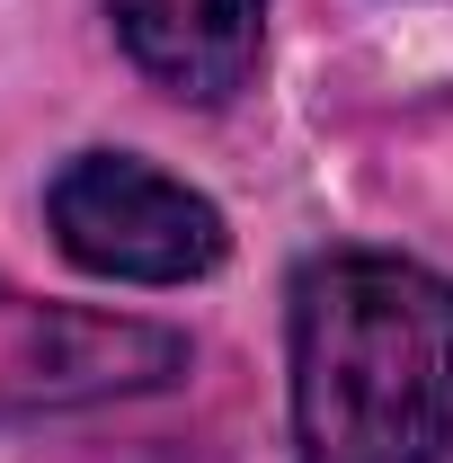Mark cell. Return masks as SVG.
<instances>
[{
  "mask_svg": "<svg viewBox=\"0 0 453 463\" xmlns=\"http://www.w3.org/2000/svg\"><path fill=\"white\" fill-rule=\"evenodd\" d=\"M187 374V339L125 312H71L0 286V419L89 410L125 392H161Z\"/></svg>",
  "mask_w": 453,
  "mask_h": 463,
  "instance_id": "cell-3",
  "label": "cell"
},
{
  "mask_svg": "<svg viewBox=\"0 0 453 463\" xmlns=\"http://www.w3.org/2000/svg\"><path fill=\"white\" fill-rule=\"evenodd\" d=\"M107 18L134 71L187 108L240 99L267 45V0H107Z\"/></svg>",
  "mask_w": 453,
  "mask_h": 463,
  "instance_id": "cell-4",
  "label": "cell"
},
{
  "mask_svg": "<svg viewBox=\"0 0 453 463\" xmlns=\"http://www.w3.org/2000/svg\"><path fill=\"white\" fill-rule=\"evenodd\" d=\"M45 223H54L62 259L80 277H107V286H196L231 250L223 205L196 196L187 178L134 161V152L62 161L45 187Z\"/></svg>",
  "mask_w": 453,
  "mask_h": 463,
  "instance_id": "cell-2",
  "label": "cell"
},
{
  "mask_svg": "<svg viewBox=\"0 0 453 463\" xmlns=\"http://www.w3.org/2000/svg\"><path fill=\"white\" fill-rule=\"evenodd\" d=\"M284 339L302 463H445L453 277L392 250H320L293 277Z\"/></svg>",
  "mask_w": 453,
  "mask_h": 463,
  "instance_id": "cell-1",
  "label": "cell"
}]
</instances>
